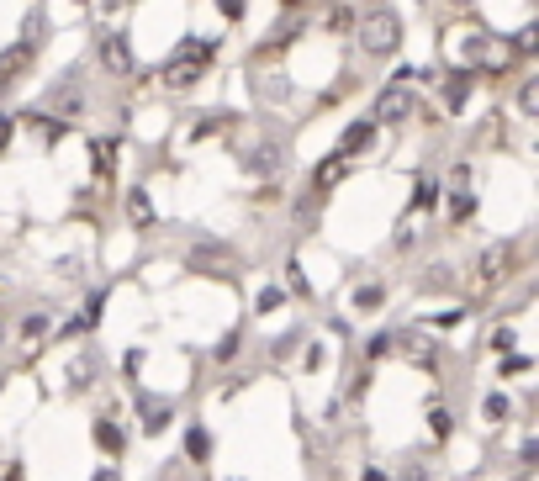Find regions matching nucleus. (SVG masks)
I'll use <instances>...</instances> for the list:
<instances>
[{
    "mask_svg": "<svg viewBox=\"0 0 539 481\" xmlns=\"http://www.w3.org/2000/svg\"><path fill=\"white\" fill-rule=\"evenodd\" d=\"M402 43V22L392 11H370L365 22H360V48L370 53V59H386V53H397Z\"/></svg>",
    "mask_w": 539,
    "mask_h": 481,
    "instance_id": "nucleus-1",
    "label": "nucleus"
},
{
    "mask_svg": "<svg viewBox=\"0 0 539 481\" xmlns=\"http://www.w3.org/2000/svg\"><path fill=\"white\" fill-rule=\"evenodd\" d=\"M407 117H418L413 85H386L376 96V106H370V122H407Z\"/></svg>",
    "mask_w": 539,
    "mask_h": 481,
    "instance_id": "nucleus-2",
    "label": "nucleus"
},
{
    "mask_svg": "<svg viewBox=\"0 0 539 481\" xmlns=\"http://www.w3.org/2000/svg\"><path fill=\"white\" fill-rule=\"evenodd\" d=\"M392 349H402L407 360H418V365H434V339L423 328H413V323H402L397 333H392Z\"/></svg>",
    "mask_w": 539,
    "mask_h": 481,
    "instance_id": "nucleus-3",
    "label": "nucleus"
},
{
    "mask_svg": "<svg viewBox=\"0 0 539 481\" xmlns=\"http://www.w3.org/2000/svg\"><path fill=\"white\" fill-rule=\"evenodd\" d=\"M138 407H143V434H164L175 423V407L164 397H138Z\"/></svg>",
    "mask_w": 539,
    "mask_h": 481,
    "instance_id": "nucleus-4",
    "label": "nucleus"
},
{
    "mask_svg": "<svg viewBox=\"0 0 539 481\" xmlns=\"http://www.w3.org/2000/svg\"><path fill=\"white\" fill-rule=\"evenodd\" d=\"M370 143H376V122H370V117H360V122H349V127H344V138H339V154L349 159V154H360V148H370Z\"/></svg>",
    "mask_w": 539,
    "mask_h": 481,
    "instance_id": "nucleus-5",
    "label": "nucleus"
},
{
    "mask_svg": "<svg viewBox=\"0 0 539 481\" xmlns=\"http://www.w3.org/2000/svg\"><path fill=\"white\" fill-rule=\"evenodd\" d=\"M244 170H249V175H259V180H265V175H281V148H275V143L254 148V154L244 159Z\"/></svg>",
    "mask_w": 539,
    "mask_h": 481,
    "instance_id": "nucleus-6",
    "label": "nucleus"
},
{
    "mask_svg": "<svg viewBox=\"0 0 539 481\" xmlns=\"http://www.w3.org/2000/svg\"><path fill=\"white\" fill-rule=\"evenodd\" d=\"M344 180V154H339V148H333V154L318 164V170H312V185H318V191H333V185H339Z\"/></svg>",
    "mask_w": 539,
    "mask_h": 481,
    "instance_id": "nucleus-7",
    "label": "nucleus"
},
{
    "mask_svg": "<svg viewBox=\"0 0 539 481\" xmlns=\"http://www.w3.org/2000/svg\"><path fill=\"white\" fill-rule=\"evenodd\" d=\"M96 444H101L106 455H122V450H127V434H122L111 418H96Z\"/></svg>",
    "mask_w": 539,
    "mask_h": 481,
    "instance_id": "nucleus-8",
    "label": "nucleus"
},
{
    "mask_svg": "<svg viewBox=\"0 0 539 481\" xmlns=\"http://www.w3.org/2000/svg\"><path fill=\"white\" fill-rule=\"evenodd\" d=\"M48 328H53V323H48V312H27V318H22V344H27V349H37V344L48 339Z\"/></svg>",
    "mask_w": 539,
    "mask_h": 481,
    "instance_id": "nucleus-9",
    "label": "nucleus"
},
{
    "mask_svg": "<svg viewBox=\"0 0 539 481\" xmlns=\"http://www.w3.org/2000/svg\"><path fill=\"white\" fill-rule=\"evenodd\" d=\"M185 460H196V466H207V460H212V434L207 429L185 434Z\"/></svg>",
    "mask_w": 539,
    "mask_h": 481,
    "instance_id": "nucleus-10",
    "label": "nucleus"
},
{
    "mask_svg": "<svg viewBox=\"0 0 539 481\" xmlns=\"http://www.w3.org/2000/svg\"><path fill=\"white\" fill-rule=\"evenodd\" d=\"M355 307H360V312H376V307H386V286H381V281H365V286L355 291Z\"/></svg>",
    "mask_w": 539,
    "mask_h": 481,
    "instance_id": "nucleus-11",
    "label": "nucleus"
},
{
    "mask_svg": "<svg viewBox=\"0 0 539 481\" xmlns=\"http://www.w3.org/2000/svg\"><path fill=\"white\" fill-rule=\"evenodd\" d=\"M127 217H133L138 228H148V222H154V207H148V191H127Z\"/></svg>",
    "mask_w": 539,
    "mask_h": 481,
    "instance_id": "nucleus-12",
    "label": "nucleus"
},
{
    "mask_svg": "<svg viewBox=\"0 0 539 481\" xmlns=\"http://www.w3.org/2000/svg\"><path fill=\"white\" fill-rule=\"evenodd\" d=\"M508 413H513V402H508V397H497V392H492L487 402H481V418H487V423H503Z\"/></svg>",
    "mask_w": 539,
    "mask_h": 481,
    "instance_id": "nucleus-13",
    "label": "nucleus"
},
{
    "mask_svg": "<svg viewBox=\"0 0 539 481\" xmlns=\"http://www.w3.org/2000/svg\"><path fill=\"white\" fill-rule=\"evenodd\" d=\"M450 217H455V222H471V217H476V196H466V191L450 196Z\"/></svg>",
    "mask_w": 539,
    "mask_h": 481,
    "instance_id": "nucleus-14",
    "label": "nucleus"
},
{
    "mask_svg": "<svg viewBox=\"0 0 539 481\" xmlns=\"http://www.w3.org/2000/svg\"><path fill=\"white\" fill-rule=\"evenodd\" d=\"M259 312H275V307H286V286H265L259 291V302H254Z\"/></svg>",
    "mask_w": 539,
    "mask_h": 481,
    "instance_id": "nucleus-15",
    "label": "nucleus"
},
{
    "mask_svg": "<svg viewBox=\"0 0 539 481\" xmlns=\"http://www.w3.org/2000/svg\"><path fill=\"white\" fill-rule=\"evenodd\" d=\"M434 196H439V185H434V180H418V201H413V207H418V212H429V207H434Z\"/></svg>",
    "mask_w": 539,
    "mask_h": 481,
    "instance_id": "nucleus-16",
    "label": "nucleus"
},
{
    "mask_svg": "<svg viewBox=\"0 0 539 481\" xmlns=\"http://www.w3.org/2000/svg\"><path fill=\"white\" fill-rule=\"evenodd\" d=\"M238 344H244V328H233L228 339L217 344V360H233V355H238Z\"/></svg>",
    "mask_w": 539,
    "mask_h": 481,
    "instance_id": "nucleus-17",
    "label": "nucleus"
},
{
    "mask_svg": "<svg viewBox=\"0 0 539 481\" xmlns=\"http://www.w3.org/2000/svg\"><path fill=\"white\" fill-rule=\"evenodd\" d=\"M397 481H429V466H423V460H407V466L397 471Z\"/></svg>",
    "mask_w": 539,
    "mask_h": 481,
    "instance_id": "nucleus-18",
    "label": "nucleus"
},
{
    "mask_svg": "<svg viewBox=\"0 0 539 481\" xmlns=\"http://www.w3.org/2000/svg\"><path fill=\"white\" fill-rule=\"evenodd\" d=\"M386 349H392V333H376V339H370V344H365V355H370V360H376V355H386Z\"/></svg>",
    "mask_w": 539,
    "mask_h": 481,
    "instance_id": "nucleus-19",
    "label": "nucleus"
},
{
    "mask_svg": "<svg viewBox=\"0 0 539 481\" xmlns=\"http://www.w3.org/2000/svg\"><path fill=\"white\" fill-rule=\"evenodd\" d=\"M524 370H529V355H508L503 360V376H524Z\"/></svg>",
    "mask_w": 539,
    "mask_h": 481,
    "instance_id": "nucleus-20",
    "label": "nucleus"
},
{
    "mask_svg": "<svg viewBox=\"0 0 539 481\" xmlns=\"http://www.w3.org/2000/svg\"><path fill=\"white\" fill-rule=\"evenodd\" d=\"M429 423H434V434L444 439V434H450V407H434V418H429Z\"/></svg>",
    "mask_w": 539,
    "mask_h": 481,
    "instance_id": "nucleus-21",
    "label": "nucleus"
},
{
    "mask_svg": "<svg viewBox=\"0 0 539 481\" xmlns=\"http://www.w3.org/2000/svg\"><path fill=\"white\" fill-rule=\"evenodd\" d=\"M296 344H302V333H286V339H275V360H281V355H291Z\"/></svg>",
    "mask_w": 539,
    "mask_h": 481,
    "instance_id": "nucleus-22",
    "label": "nucleus"
},
{
    "mask_svg": "<svg viewBox=\"0 0 539 481\" xmlns=\"http://www.w3.org/2000/svg\"><path fill=\"white\" fill-rule=\"evenodd\" d=\"M518 460H524V466H534V460H539V444L524 439V444H518Z\"/></svg>",
    "mask_w": 539,
    "mask_h": 481,
    "instance_id": "nucleus-23",
    "label": "nucleus"
},
{
    "mask_svg": "<svg viewBox=\"0 0 539 481\" xmlns=\"http://www.w3.org/2000/svg\"><path fill=\"white\" fill-rule=\"evenodd\" d=\"M513 344H518L513 328H497V333H492V349H513Z\"/></svg>",
    "mask_w": 539,
    "mask_h": 481,
    "instance_id": "nucleus-24",
    "label": "nucleus"
},
{
    "mask_svg": "<svg viewBox=\"0 0 539 481\" xmlns=\"http://www.w3.org/2000/svg\"><path fill=\"white\" fill-rule=\"evenodd\" d=\"M11 143V117H0V148Z\"/></svg>",
    "mask_w": 539,
    "mask_h": 481,
    "instance_id": "nucleus-25",
    "label": "nucleus"
},
{
    "mask_svg": "<svg viewBox=\"0 0 539 481\" xmlns=\"http://www.w3.org/2000/svg\"><path fill=\"white\" fill-rule=\"evenodd\" d=\"M360 481H386V471H365Z\"/></svg>",
    "mask_w": 539,
    "mask_h": 481,
    "instance_id": "nucleus-26",
    "label": "nucleus"
},
{
    "mask_svg": "<svg viewBox=\"0 0 539 481\" xmlns=\"http://www.w3.org/2000/svg\"><path fill=\"white\" fill-rule=\"evenodd\" d=\"M96 481H122V476H117V471H111V466H106V471H101Z\"/></svg>",
    "mask_w": 539,
    "mask_h": 481,
    "instance_id": "nucleus-27",
    "label": "nucleus"
},
{
    "mask_svg": "<svg viewBox=\"0 0 539 481\" xmlns=\"http://www.w3.org/2000/svg\"><path fill=\"white\" fill-rule=\"evenodd\" d=\"M0 344H6V323H0Z\"/></svg>",
    "mask_w": 539,
    "mask_h": 481,
    "instance_id": "nucleus-28",
    "label": "nucleus"
},
{
    "mask_svg": "<svg viewBox=\"0 0 539 481\" xmlns=\"http://www.w3.org/2000/svg\"><path fill=\"white\" fill-rule=\"evenodd\" d=\"M455 6H471V0H455Z\"/></svg>",
    "mask_w": 539,
    "mask_h": 481,
    "instance_id": "nucleus-29",
    "label": "nucleus"
}]
</instances>
